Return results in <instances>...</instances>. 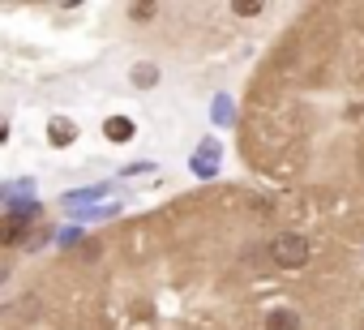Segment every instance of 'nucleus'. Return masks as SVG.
Here are the masks:
<instances>
[{"label": "nucleus", "mask_w": 364, "mask_h": 330, "mask_svg": "<svg viewBox=\"0 0 364 330\" xmlns=\"http://www.w3.org/2000/svg\"><path fill=\"white\" fill-rule=\"evenodd\" d=\"M270 262L279 266V270H300V266H309V257H313V245H309V236L304 232H279V236H270Z\"/></svg>", "instance_id": "1"}, {"label": "nucleus", "mask_w": 364, "mask_h": 330, "mask_svg": "<svg viewBox=\"0 0 364 330\" xmlns=\"http://www.w3.org/2000/svg\"><path fill=\"white\" fill-rule=\"evenodd\" d=\"M262 330H304V317L296 313V309H287V304H274L270 313H266V326Z\"/></svg>", "instance_id": "2"}, {"label": "nucleus", "mask_w": 364, "mask_h": 330, "mask_svg": "<svg viewBox=\"0 0 364 330\" xmlns=\"http://www.w3.org/2000/svg\"><path fill=\"white\" fill-rule=\"evenodd\" d=\"M215 168H219V142L210 137V142H202V150L193 154V172H198V176H215Z\"/></svg>", "instance_id": "3"}, {"label": "nucleus", "mask_w": 364, "mask_h": 330, "mask_svg": "<svg viewBox=\"0 0 364 330\" xmlns=\"http://www.w3.org/2000/svg\"><path fill=\"white\" fill-rule=\"evenodd\" d=\"M103 129H107V137H112V142H129V137H133V120H124V116H112Z\"/></svg>", "instance_id": "4"}, {"label": "nucleus", "mask_w": 364, "mask_h": 330, "mask_svg": "<svg viewBox=\"0 0 364 330\" xmlns=\"http://www.w3.org/2000/svg\"><path fill=\"white\" fill-rule=\"evenodd\" d=\"M77 133H73V124L69 120H52V146H69Z\"/></svg>", "instance_id": "5"}, {"label": "nucleus", "mask_w": 364, "mask_h": 330, "mask_svg": "<svg viewBox=\"0 0 364 330\" xmlns=\"http://www.w3.org/2000/svg\"><path fill=\"white\" fill-rule=\"evenodd\" d=\"M133 82H137V86H154V82H159V69H154V65H137V69H133Z\"/></svg>", "instance_id": "6"}, {"label": "nucleus", "mask_w": 364, "mask_h": 330, "mask_svg": "<svg viewBox=\"0 0 364 330\" xmlns=\"http://www.w3.org/2000/svg\"><path fill=\"white\" fill-rule=\"evenodd\" d=\"M232 14H236V18H262V14H266V5H245V0H236Z\"/></svg>", "instance_id": "7"}, {"label": "nucleus", "mask_w": 364, "mask_h": 330, "mask_svg": "<svg viewBox=\"0 0 364 330\" xmlns=\"http://www.w3.org/2000/svg\"><path fill=\"white\" fill-rule=\"evenodd\" d=\"M0 142H5V120H0Z\"/></svg>", "instance_id": "8"}]
</instances>
